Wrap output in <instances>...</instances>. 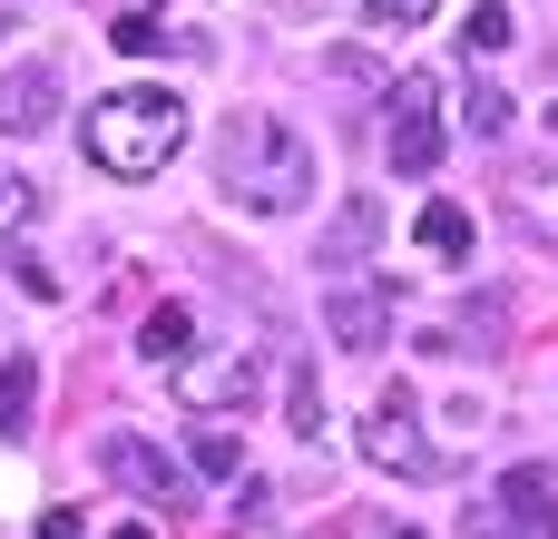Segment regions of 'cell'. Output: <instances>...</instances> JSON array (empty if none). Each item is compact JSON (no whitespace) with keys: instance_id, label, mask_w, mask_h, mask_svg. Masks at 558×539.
Here are the masks:
<instances>
[{"instance_id":"6da1fadb","label":"cell","mask_w":558,"mask_h":539,"mask_svg":"<svg viewBox=\"0 0 558 539\" xmlns=\"http://www.w3.org/2000/svg\"><path fill=\"white\" fill-rule=\"evenodd\" d=\"M216 187H226L245 216H294V206L314 196V147H304L284 118L245 108V118H226V137H216Z\"/></svg>"},{"instance_id":"7a4b0ae2","label":"cell","mask_w":558,"mask_h":539,"mask_svg":"<svg viewBox=\"0 0 558 539\" xmlns=\"http://www.w3.org/2000/svg\"><path fill=\"white\" fill-rule=\"evenodd\" d=\"M78 137H88V157H98L108 177H157V167L186 147V108H177L167 88H108V98L78 118Z\"/></svg>"},{"instance_id":"3957f363","label":"cell","mask_w":558,"mask_h":539,"mask_svg":"<svg viewBox=\"0 0 558 539\" xmlns=\"http://www.w3.org/2000/svg\"><path fill=\"white\" fill-rule=\"evenodd\" d=\"M383 137H392V177H432L441 167V79L432 69H402L392 98H383Z\"/></svg>"},{"instance_id":"277c9868","label":"cell","mask_w":558,"mask_h":539,"mask_svg":"<svg viewBox=\"0 0 558 539\" xmlns=\"http://www.w3.org/2000/svg\"><path fill=\"white\" fill-rule=\"evenodd\" d=\"M167 393H177L186 412H245V403L265 393V363L235 354V344H216V354H177V363H167Z\"/></svg>"},{"instance_id":"5b68a950","label":"cell","mask_w":558,"mask_h":539,"mask_svg":"<svg viewBox=\"0 0 558 539\" xmlns=\"http://www.w3.org/2000/svg\"><path fill=\"white\" fill-rule=\"evenodd\" d=\"M363 452H373V471H402V481H441V471H451V452H432V442H422V403H412L402 383L373 403Z\"/></svg>"},{"instance_id":"8992f818","label":"cell","mask_w":558,"mask_h":539,"mask_svg":"<svg viewBox=\"0 0 558 539\" xmlns=\"http://www.w3.org/2000/svg\"><path fill=\"white\" fill-rule=\"evenodd\" d=\"M324 324H333V344H343V354H373V344L392 334V275H333Z\"/></svg>"},{"instance_id":"52a82bcc","label":"cell","mask_w":558,"mask_h":539,"mask_svg":"<svg viewBox=\"0 0 558 539\" xmlns=\"http://www.w3.org/2000/svg\"><path fill=\"white\" fill-rule=\"evenodd\" d=\"M98 462H108V481H118V491H137L147 511H186V471H177L157 442H137V432H108V442H98Z\"/></svg>"},{"instance_id":"ba28073f","label":"cell","mask_w":558,"mask_h":539,"mask_svg":"<svg viewBox=\"0 0 558 539\" xmlns=\"http://www.w3.org/2000/svg\"><path fill=\"white\" fill-rule=\"evenodd\" d=\"M49 118H59V69H49V59L0 69V128H10V137H39Z\"/></svg>"},{"instance_id":"9c48e42d","label":"cell","mask_w":558,"mask_h":539,"mask_svg":"<svg viewBox=\"0 0 558 539\" xmlns=\"http://www.w3.org/2000/svg\"><path fill=\"white\" fill-rule=\"evenodd\" d=\"M500 511H510V539H558V481L549 462H520L500 481Z\"/></svg>"},{"instance_id":"30bf717a","label":"cell","mask_w":558,"mask_h":539,"mask_svg":"<svg viewBox=\"0 0 558 539\" xmlns=\"http://www.w3.org/2000/svg\"><path fill=\"white\" fill-rule=\"evenodd\" d=\"M373 245H383V196H353V206H343V216L324 226V245H314V265H324V275H353V265H363Z\"/></svg>"},{"instance_id":"8fae6325","label":"cell","mask_w":558,"mask_h":539,"mask_svg":"<svg viewBox=\"0 0 558 539\" xmlns=\"http://www.w3.org/2000/svg\"><path fill=\"white\" fill-rule=\"evenodd\" d=\"M29 412H39V363L0 354V432H29Z\"/></svg>"},{"instance_id":"7c38bea8","label":"cell","mask_w":558,"mask_h":539,"mask_svg":"<svg viewBox=\"0 0 558 539\" xmlns=\"http://www.w3.org/2000/svg\"><path fill=\"white\" fill-rule=\"evenodd\" d=\"M186 334H196V324H186V304H157V314L137 324V354H147V363H177V354H186Z\"/></svg>"},{"instance_id":"4fadbf2b","label":"cell","mask_w":558,"mask_h":539,"mask_svg":"<svg viewBox=\"0 0 558 539\" xmlns=\"http://www.w3.org/2000/svg\"><path fill=\"white\" fill-rule=\"evenodd\" d=\"M422 245H432V255H471V216H461L451 196H441V206H422Z\"/></svg>"},{"instance_id":"5bb4252c","label":"cell","mask_w":558,"mask_h":539,"mask_svg":"<svg viewBox=\"0 0 558 539\" xmlns=\"http://www.w3.org/2000/svg\"><path fill=\"white\" fill-rule=\"evenodd\" d=\"M196 471H206V481H235V471H245V442H235V422L196 432Z\"/></svg>"},{"instance_id":"9a60e30c","label":"cell","mask_w":558,"mask_h":539,"mask_svg":"<svg viewBox=\"0 0 558 539\" xmlns=\"http://www.w3.org/2000/svg\"><path fill=\"white\" fill-rule=\"evenodd\" d=\"M520 216H530V236H549V245H558V167H539V177L520 187Z\"/></svg>"},{"instance_id":"2e32d148","label":"cell","mask_w":558,"mask_h":539,"mask_svg":"<svg viewBox=\"0 0 558 539\" xmlns=\"http://www.w3.org/2000/svg\"><path fill=\"white\" fill-rule=\"evenodd\" d=\"M461 49H481V59H490V49H510V10H500V0H481V10H471V29H461Z\"/></svg>"},{"instance_id":"e0dca14e","label":"cell","mask_w":558,"mask_h":539,"mask_svg":"<svg viewBox=\"0 0 558 539\" xmlns=\"http://www.w3.org/2000/svg\"><path fill=\"white\" fill-rule=\"evenodd\" d=\"M108 49H128V59H157V49H167V29H157L147 10H128V20L108 29Z\"/></svg>"},{"instance_id":"ac0fdd59","label":"cell","mask_w":558,"mask_h":539,"mask_svg":"<svg viewBox=\"0 0 558 539\" xmlns=\"http://www.w3.org/2000/svg\"><path fill=\"white\" fill-rule=\"evenodd\" d=\"M461 118H471V137H510V98H500V88H471Z\"/></svg>"},{"instance_id":"d6986e66","label":"cell","mask_w":558,"mask_h":539,"mask_svg":"<svg viewBox=\"0 0 558 539\" xmlns=\"http://www.w3.org/2000/svg\"><path fill=\"white\" fill-rule=\"evenodd\" d=\"M284 403H294V432L314 442V432H324V383H314V363H304V373L284 383Z\"/></svg>"},{"instance_id":"ffe728a7","label":"cell","mask_w":558,"mask_h":539,"mask_svg":"<svg viewBox=\"0 0 558 539\" xmlns=\"http://www.w3.org/2000/svg\"><path fill=\"white\" fill-rule=\"evenodd\" d=\"M29 216H39V187H29V177H10V167H0V236H20V226H29Z\"/></svg>"},{"instance_id":"44dd1931","label":"cell","mask_w":558,"mask_h":539,"mask_svg":"<svg viewBox=\"0 0 558 539\" xmlns=\"http://www.w3.org/2000/svg\"><path fill=\"white\" fill-rule=\"evenodd\" d=\"M432 10H441V0H363V20H373V29H422Z\"/></svg>"},{"instance_id":"7402d4cb","label":"cell","mask_w":558,"mask_h":539,"mask_svg":"<svg viewBox=\"0 0 558 539\" xmlns=\"http://www.w3.org/2000/svg\"><path fill=\"white\" fill-rule=\"evenodd\" d=\"M10 275H20V295H29V304H59V275H49V265H39V255H20V265H10Z\"/></svg>"},{"instance_id":"603a6c76","label":"cell","mask_w":558,"mask_h":539,"mask_svg":"<svg viewBox=\"0 0 558 539\" xmlns=\"http://www.w3.org/2000/svg\"><path fill=\"white\" fill-rule=\"evenodd\" d=\"M39 539H78V520L69 511H39Z\"/></svg>"},{"instance_id":"cb8c5ba5","label":"cell","mask_w":558,"mask_h":539,"mask_svg":"<svg viewBox=\"0 0 558 539\" xmlns=\"http://www.w3.org/2000/svg\"><path fill=\"white\" fill-rule=\"evenodd\" d=\"M118 539H147V530H118Z\"/></svg>"},{"instance_id":"d4e9b609","label":"cell","mask_w":558,"mask_h":539,"mask_svg":"<svg viewBox=\"0 0 558 539\" xmlns=\"http://www.w3.org/2000/svg\"><path fill=\"white\" fill-rule=\"evenodd\" d=\"M549 128H558V98H549Z\"/></svg>"},{"instance_id":"484cf974","label":"cell","mask_w":558,"mask_h":539,"mask_svg":"<svg viewBox=\"0 0 558 539\" xmlns=\"http://www.w3.org/2000/svg\"><path fill=\"white\" fill-rule=\"evenodd\" d=\"M0 29H10V20H0Z\"/></svg>"}]
</instances>
